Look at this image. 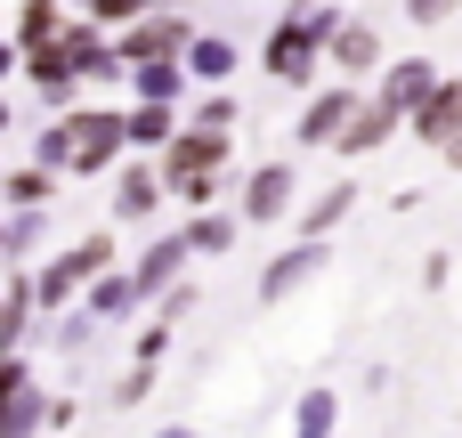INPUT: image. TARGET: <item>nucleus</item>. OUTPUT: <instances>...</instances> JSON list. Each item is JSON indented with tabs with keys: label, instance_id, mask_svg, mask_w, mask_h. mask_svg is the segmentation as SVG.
Here are the masks:
<instances>
[{
	"label": "nucleus",
	"instance_id": "nucleus-30",
	"mask_svg": "<svg viewBox=\"0 0 462 438\" xmlns=\"http://www.w3.org/2000/svg\"><path fill=\"white\" fill-rule=\"evenodd\" d=\"M162 349H171V325H162V317H154V325H146V333H138V358H146V366H162Z\"/></svg>",
	"mask_w": 462,
	"mask_h": 438
},
{
	"label": "nucleus",
	"instance_id": "nucleus-2",
	"mask_svg": "<svg viewBox=\"0 0 462 438\" xmlns=\"http://www.w3.org/2000/svg\"><path fill=\"white\" fill-rule=\"evenodd\" d=\"M154 154H162V163H154V171H162V195H179V203H195V211L219 203V187H227V130H203V122H195V130H171Z\"/></svg>",
	"mask_w": 462,
	"mask_h": 438
},
{
	"label": "nucleus",
	"instance_id": "nucleus-37",
	"mask_svg": "<svg viewBox=\"0 0 462 438\" xmlns=\"http://www.w3.org/2000/svg\"><path fill=\"white\" fill-rule=\"evenodd\" d=\"M0 236H8V211H0Z\"/></svg>",
	"mask_w": 462,
	"mask_h": 438
},
{
	"label": "nucleus",
	"instance_id": "nucleus-5",
	"mask_svg": "<svg viewBox=\"0 0 462 438\" xmlns=\"http://www.w3.org/2000/svg\"><path fill=\"white\" fill-rule=\"evenodd\" d=\"M187 33H195V24H187L179 8H138V16L122 24V41H114V49H122V65H138V57H179V49H187Z\"/></svg>",
	"mask_w": 462,
	"mask_h": 438
},
{
	"label": "nucleus",
	"instance_id": "nucleus-29",
	"mask_svg": "<svg viewBox=\"0 0 462 438\" xmlns=\"http://www.w3.org/2000/svg\"><path fill=\"white\" fill-rule=\"evenodd\" d=\"M146 390H154V366H146V358H138V366H130V374H122V382H114V406H138V398H146Z\"/></svg>",
	"mask_w": 462,
	"mask_h": 438
},
{
	"label": "nucleus",
	"instance_id": "nucleus-15",
	"mask_svg": "<svg viewBox=\"0 0 462 438\" xmlns=\"http://www.w3.org/2000/svg\"><path fill=\"white\" fill-rule=\"evenodd\" d=\"M162 203V171L154 163H130L122 179H114V219H146Z\"/></svg>",
	"mask_w": 462,
	"mask_h": 438
},
{
	"label": "nucleus",
	"instance_id": "nucleus-14",
	"mask_svg": "<svg viewBox=\"0 0 462 438\" xmlns=\"http://www.w3.org/2000/svg\"><path fill=\"white\" fill-rule=\"evenodd\" d=\"M179 65H187V81H227V73H236V41H219V33H187Z\"/></svg>",
	"mask_w": 462,
	"mask_h": 438
},
{
	"label": "nucleus",
	"instance_id": "nucleus-6",
	"mask_svg": "<svg viewBox=\"0 0 462 438\" xmlns=\"http://www.w3.org/2000/svg\"><path fill=\"white\" fill-rule=\"evenodd\" d=\"M325 252H333L325 236H300L292 252H276V260L260 268V301H292V293H300V284H309V276L325 268Z\"/></svg>",
	"mask_w": 462,
	"mask_h": 438
},
{
	"label": "nucleus",
	"instance_id": "nucleus-35",
	"mask_svg": "<svg viewBox=\"0 0 462 438\" xmlns=\"http://www.w3.org/2000/svg\"><path fill=\"white\" fill-rule=\"evenodd\" d=\"M146 8H179V0H146Z\"/></svg>",
	"mask_w": 462,
	"mask_h": 438
},
{
	"label": "nucleus",
	"instance_id": "nucleus-8",
	"mask_svg": "<svg viewBox=\"0 0 462 438\" xmlns=\"http://www.w3.org/2000/svg\"><path fill=\"white\" fill-rule=\"evenodd\" d=\"M398 122H406V114H398V106H390V98H357V106H349V122H341V138H333V146H341V154H349V163H357V154H374V146H382V138H390V130H398Z\"/></svg>",
	"mask_w": 462,
	"mask_h": 438
},
{
	"label": "nucleus",
	"instance_id": "nucleus-26",
	"mask_svg": "<svg viewBox=\"0 0 462 438\" xmlns=\"http://www.w3.org/2000/svg\"><path fill=\"white\" fill-rule=\"evenodd\" d=\"M227 244H236V219H227V211H211V203H203V211H195V219H187V252H227Z\"/></svg>",
	"mask_w": 462,
	"mask_h": 438
},
{
	"label": "nucleus",
	"instance_id": "nucleus-34",
	"mask_svg": "<svg viewBox=\"0 0 462 438\" xmlns=\"http://www.w3.org/2000/svg\"><path fill=\"white\" fill-rule=\"evenodd\" d=\"M8 122H16V114H8V98H0V130H8Z\"/></svg>",
	"mask_w": 462,
	"mask_h": 438
},
{
	"label": "nucleus",
	"instance_id": "nucleus-4",
	"mask_svg": "<svg viewBox=\"0 0 462 438\" xmlns=\"http://www.w3.org/2000/svg\"><path fill=\"white\" fill-rule=\"evenodd\" d=\"M333 24H341V16H333V0L292 8V16L268 33V73H276V81H309V73H317V41H325Z\"/></svg>",
	"mask_w": 462,
	"mask_h": 438
},
{
	"label": "nucleus",
	"instance_id": "nucleus-27",
	"mask_svg": "<svg viewBox=\"0 0 462 438\" xmlns=\"http://www.w3.org/2000/svg\"><path fill=\"white\" fill-rule=\"evenodd\" d=\"M195 122H203V130H236V98H227V81H211V98H195Z\"/></svg>",
	"mask_w": 462,
	"mask_h": 438
},
{
	"label": "nucleus",
	"instance_id": "nucleus-21",
	"mask_svg": "<svg viewBox=\"0 0 462 438\" xmlns=\"http://www.w3.org/2000/svg\"><path fill=\"white\" fill-rule=\"evenodd\" d=\"M357 211V179H341V187H325L317 203H309V219H300V236H333L341 219Z\"/></svg>",
	"mask_w": 462,
	"mask_h": 438
},
{
	"label": "nucleus",
	"instance_id": "nucleus-3",
	"mask_svg": "<svg viewBox=\"0 0 462 438\" xmlns=\"http://www.w3.org/2000/svg\"><path fill=\"white\" fill-rule=\"evenodd\" d=\"M97 268H114V236H81V244H65L57 260H41L32 268V309H73L81 301V284L97 276Z\"/></svg>",
	"mask_w": 462,
	"mask_h": 438
},
{
	"label": "nucleus",
	"instance_id": "nucleus-7",
	"mask_svg": "<svg viewBox=\"0 0 462 438\" xmlns=\"http://www.w3.org/2000/svg\"><path fill=\"white\" fill-rule=\"evenodd\" d=\"M16 65L32 73V89H41V106H73V98H81V73H73V57H65V41H41V49H24Z\"/></svg>",
	"mask_w": 462,
	"mask_h": 438
},
{
	"label": "nucleus",
	"instance_id": "nucleus-20",
	"mask_svg": "<svg viewBox=\"0 0 462 438\" xmlns=\"http://www.w3.org/2000/svg\"><path fill=\"white\" fill-rule=\"evenodd\" d=\"M171 130H179V114H171V106H154V98L122 106V138H130V146H146V154H154V146H162Z\"/></svg>",
	"mask_w": 462,
	"mask_h": 438
},
{
	"label": "nucleus",
	"instance_id": "nucleus-24",
	"mask_svg": "<svg viewBox=\"0 0 462 438\" xmlns=\"http://www.w3.org/2000/svg\"><path fill=\"white\" fill-rule=\"evenodd\" d=\"M333 423H341V398H333V390H309V398L292 406V438H333Z\"/></svg>",
	"mask_w": 462,
	"mask_h": 438
},
{
	"label": "nucleus",
	"instance_id": "nucleus-1",
	"mask_svg": "<svg viewBox=\"0 0 462 438\" xmlns=\"http://www.w3.org/2000/svg\"><path fill=\"white\" fill-rule=\"evenodd\" d=\"M122 154H130L122 106H57L49 130L32 138V163L57 171V179H97V171H114Z\"/></svg>",
	"mask_w": 462,
	"mask_h": 438
},
{
	"label": "nucleus",
	"instance_id": "nucleus-31",
	"mask_svg": "<svg viewBox=\"0 0 462 438\" xmlns=\"http://www.w3.org/2000/svg\"><path fill=\"white\" fill-rule=\"evenodd\" d=\"M462 0H406V16H414V24H439V16H455Z\"/></svg>",
	"mask_w": 462,
	"mask_h": 438
},
{
	"label": "nucleus",
	"instance_id": "nucleus-9",
	"mask_svg": "<svg viewBox=\"0 0 462 438\" xmlns=\"http://www.w3.org/2000/svg\"><path fill=\"white\" fill-rule=\"evenodd\" d=\"M284 211H292V163H260V171L244 179V219L268 228V219H284Z\"/></svg>",
	"mask_w": 462,
	"mask_h": 438
},
{
	"label": "nucleus",
	"instance_id": "nucleus-32",
	"mask_svg": "<svg viewBox=\"0 0 462 438\" xmlns=\"http://www.w3.org/2000/svg\"><path fill=\"white\" fill-rule=\"evenodd\" d=\"M8 73H16V41H0V89H8Z\"/></svg>",
	"mask_w": 462,
	"mask_h": 438
},
{
	"label": "nucleus",
	"instance_id": "nucleus-23",
	"mask_svg": "<svg viewBox=\"0 0 462 438\" xmlns=\"http://www.w3.org/2000/svg\"><path fill=\"white\" fill-rule=\"evenodd\" d=\"M430 81H439V73H430V65H422V57H398V65H390V73H382V98H390V106H398V114H406V106H414V98H422V89H430Z\"/></svg>",
	"mask_w": 462,
	"mask_h": 438
},
{
	"label": "nucleus",
	"instance_id": "nucleus-33",
	"mask_svg": "<svg viewBox=\"0 0 462 438\" xmlns=\"http://www.w3.org/2000/svg\"><path fill=\"white\" fill-rule=\"evenodd\" d=\"M439 154H447V163L462 171V130H455V138H439Z\"/></svg>",
	"mask_w": 462,
	"mask_h": 438
},
{
	"label": "nucleus",
	"instance_id": "nucleus-17",
	"mask_svg": "<svg viewBox=\"0 0 462 438\" xmlns=\"http://www.w3.org/2000/svg\"><path fill=\"white\" fill-rule=\"evenodd\" d=\"M325 41H333V65H341V73H374V65H382V33H374V24H333Z\"/></svg>",
	"mask_w": 462,
	"mask_h": 438
},
{
	"label": "nucleus",
	"instance_id": "nucleus-13",
	"mask_svg": "<svg viewBox=\"0 0 462 438\" xmlns=\"http://www.w3.org/2000/svg\"><path fill=\"white\" fill-rule=\"evenodd\" d=\"M122 81H130V98H154V106H179L187 98V65L179 57H138Z\"/></svg>",
	"mask_w": 462,
	"mask_h": 438
},
{
	"label": "nucleus",
	"instance_id": "nucleus-36",
	"mask_svg": "<svg viewBox=\"0 0 462 438\" xmlns=\"http://www.w3.org/2000/svg\"><path fill=\"white\" fill-rule=\"evenodd\" d=\"M154 438H187V431H154Z\"/></svg>",
	"mask_w": 462,
	"mask_h": 438
},
{
	"label": "nucleus",
	"instance_id": "nucleus-19",
	"mask_svg": "<svg viewBox=\"0 0 462 438\" xmlns=\"http://www.w3.org/2000/svg\"><path fill=\"white\" fill-rule=\"evenodd\" d=\"M41 415H49V390H41V382H16V390L0 398V438H32Z\"/></svg>",
	"mask_w": 462,
	"mask_h": 438
},
{
	"label": "nucleus",
	"instance_id": "nucleus-25",
	"mask_svg": "<svg viewBox=\"0 0 462 438\" xmlns=\"http://www.w3.org/2000/svg\"><path fill=\"white\" fill-rule=\"evenodd\" d=\"M41 236H49V219H41V211H8V236H0V260H32V252H41Z\"/></svg>",
	"mask_w": 462,
	"mask_h": 438
},
{
	"label": "nucleus",
	"instance_id": "nucleus-10",
	"mask_svg": "<svg viewBox=\"0 0 462 438\" xmlns=\"http://www.w3.org/2000/svg\"><path fill=\"white\" fill-rule=\"evenodd\" d=\"M406 114H414V130H422V146H439V138H455V130H462V81H430V89H422V98H414Z\"/></svg>",
	"mask_w": 462,
	"mask_h": 438
},
{
	"label": "nucleus",
	"instance_id": "nucleus-28",
	"mask_svg": "<svg viewBox=\"0 0 462 438\" xmlns=\"http://www.w3.org/2000/svg\"><path fill=\"white\" fill-rule=\"evenodd\" d=\"M73 8H81L89 24H106V33H114V24H130V16H138L146 0H73Z\"/></svg>",
	"mask_w": 462,
	"mask_h": 438
},
{
	"label": "nucleus",
	"instance_id": "nucleus-12",
	"mask_svg": "<svg viewBox=\"0 0 462 438\" xmlns=\"http://www.w3.org/2000/svg\"><path fill=\"white\" fill-rule=\"evenodd\" d=\"M171 276H187V236H154L146 252H138V268H130V284H138V301H154Z\"/></svg>",
	"mask_w": 462,
	"mask_h": 438
},
{
	"label": "nucleus",
	"instance_id": "nucleus-16",
	"mask_svg": "<svg viewBox=\"0 0 462 438\" xmlns=\"http://www.w3.org/2000/svg\"><path fill=\"white\" fill-rule=\"evenodd\" d=\"M49 195H57V171H41V163L0 171V211H49Z\"/></svg>",
	"mask_w": 462,
	"mask_h": 438
},
{
	"label": "nucleus",
	"instance_id": "nucleus-11",
	"mask_svg": "<svg viewBox=\"0 0 462 438\" xmlns=\"http://www.w3.org/2000/svg\"><path fill=\"white\" fill-rule=\"evenodd\" d=\"M81 309H89L97 325H122V317H138V284H130V268H97V276L81 284Z\"/></svg>",
	"mask_w": 462,
	"mask_h": 438
},
{
	"label": "nucleus",
	"instance_id": "nucleus-22",
	"mask_svg": "<svg viewBox=\"0 0 462 438\" xmlns=\"http://www.w3.org/2000/svg\"><path fill=\"white\" fill-rule=\"evenodd\" d=\"M57 24H65V0H24L16 8V57L41 49V41H57Z\"/></svg>",
	"mask_w": 462,
	"mask_h": 438
},
{
	"label": "nucleus",
	"instance_id": "nucleus-18",
	"mask_svg": "<svg viewBox=\"0 0 462 438\" xmlns=\"http://www.w3.org/2000/svg\"><path fill=\"white\" fill-rule=\"evenodd\" d=\"M349 106H357L349 89H325V98L300 114V130H292V138H300V146H333V138H341V122H349Z\"/></svg>",
	"mask_w": 462,
	"mask_h": 438
}]
</instances>
